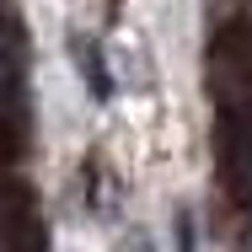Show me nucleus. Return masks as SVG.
<instances>
[{"mask_svg": "<svg viewBox=\"0 0 252 252\" xmlns=\"http://www.w3.org/2000/svg\"><path fill=\"white\" fill-rule=\"evenodd\" d=\"M215 92L220 107H252V27H231L215 43Z\"/></svg>", "mask_w": 252, "mask_h": 252, "instance_id": "nucleus-1", "label": "nucleus"}, {"mask_svg": "<svg viewBox=\"0 0 252 252\" xmlns=\"http://www.w3.org/2000/svg\"><path fill=\"white\" fill-rule=\"evenodd\" d=\"M220 166L225 188L252 204V107H220Z\"/></svg>", "mask_w": 252, "mask_h": 252, "instance_id": "nucleus-2", "label": "nucleus"}, {"mask_svg": "<svg viewBox=\"0 0 252 252\" xmlns=\"http://www.w3.org/2000/svg\"><path fill=\"white\" fill-rule=\"evenodd\" d=\"M75 64H81V75H92V92L97 97H107L113 86H107V70H102V54L92 38H75Z\"/></svg>", "mask_w": 252, "mask_h": 252, "instance_id": "nucleus-3", "label": "nucleus"}, {"mask_svg": "<svg viewBox=\"0 0 252 252\" xmlns=\"http://www.w3.org/2000/svg\"><path fill=\"white\" fill-rule=\"evenodd\" d=\"M16 252H43V225L32 220L27 199H16Z\"/></svg>", "mask_w": 252, "mask_h": 252, "instance_id": "nucleus-4", "label": "nucleus"}]
</instances>
